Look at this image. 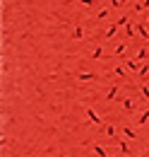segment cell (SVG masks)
Returning <instances> with one entry per match:
<instances>
[{"label":"cell","mask_w":149,"mask_h":157,"mask_svg":"<svg viewBox=\"0 0 149 157\" xmlns=\"http://www.w3.org/2000/svg\"><path fill=\"white\" fill-rule=\"evenodd\" d=\"M84 114H87V118H89V121H92L94 126H106V123H104V118L99 116V114H96V111H94L92 106H87V109H84Z\"/></svg>","instance_id":"cell-1"},{"label":"cell","mask_w":149,"mask_h":157,"mask_svg":"<svg viewBox=\"0 0 149 157\" xmlns=\"http://www.w3.org/2000/svg\"><path fill=\"white\" fill-rule=\"evenodd\" d=\"M120 106H123V111H125V114H135L137 101H135V99H130V97H125L123 101H120Z\"/></svg>","instance_id":"cell-2"},{"label":"cell","mask_w":149,"mask_h":157,"mask_svg":"<svg viewBox=\"0 0 149 157\" xmlns=\"http://www.w3.org/2000/svg\"><path fill=\"white\" fill-rule=\"evenodd\" d=\"M123 65H125L128 70H132V73H140V70H142V63H140V60H135V58H128Z\"/></svg>","instance_id":"cell-3"},{"label":"cell","mask_w":149,"mask_h":157,"mask_svg":"<svg viewBox=\"0 0 149 157\" xmlns=\"http://www.w3.org/2000/svg\"><path fill=\"white\" fill-rule=\"evenodd\" d=\"M92 152H94V157H108V150L104 145H99V143H92Z\"/></svg>","instance_id":"cell-4"},{"label":"cell","mask_w":149,"mask_h":157,"mask_svg":"<svg viewBox=\"0 0 149 157\" xmlns=\"http://www.w3.org/2000/svg\"><path fill=\"white\" fill-rule=\"evenodd\" d=\"M149 121V109H144V111H140L137 116H135V126H144Z\"/></svg>","instance_id":"cell-5"},{"label":"cell","mask_w":149,"mask_h":157,"mask_svg":"<svg viewBox=\"0 0 149 157\" xmlns=\"http://www.w3.org/2000/svg\"><path fill=\"white\" fill-rule=\"evenodd\" d=\"M123 138L125 140H137V131L132 126H123Z\"/></svg>","instance_id":"cell-6"},{"label":"cell","mask_w":149,"mask_h":157,"mask_svg":"<svg viewBox=\"0 0 149 157\" xmlns=\"http://www.w3.org/2000/svg\"><path fill=\"white\" fill-rule=\"evenodd\" d=\"M132 10H135L137 15H142V12H147V10H149V0H140V2H137V5L132 7Z\"/></svg>","instance_id":"cell-7"},{"label":"cell","mask_w":149,"mask_h":157,"mask_svg":"<svg viewBox=\"0 0 149 157\" xmlns=\"http://www.w3.org/2000/svg\"><path fill=\"white\" fill-rule=\"evenodd\" d=\"M89 58H92V60L104 58V46H94V48H92V53H89Z\"/></svg>","instance_id":"cell-8"},{"label":"cell","mask_w":149,"mask_h":157,"mask_svg":"<svg viewBox=\"0 0 149 157\" xmlns=\"http://www.w3.org/2000/svg\"><path fill=\"white\" fill-rule=\"evenodd\" d=\"M72 39H74V41L84 39V27H82V24H77V27L72 29Z\"/></svg>","instance_id":"cell-9"},{"label":"cell","mask_w":149,"mask_h":157,"mask_svg":"<svg viewBox=\"0 0 149 157\" xmlns=\"http://www.w3.org/2000/svg\"><path fill=\"white\" fill-rule=\"evenodd\" d=\"M137 34H140L144 41H149V29H147V24H144V22H142V24H137Z\"/></svg>","instance_id":"cell-10"},{"label":"cell","mask_w":149,"mask_h":157,"mask_svg":"<svg viewBox=\"0 0 149 157\" xmlns=\"http://www.w3.org/2000/svg\"><path fill=\"white\" fill-rule=\"evenodd\" d=\"M113 73H115L118 78H125V75H128V68H123V63H115V65H113Z\"/></svg>","instance_id":"cell-11"},{"label":"cell","mask_w":149,"mask_h":157,"mask_svg":"<svg viewBox=\"0 0 149 157\" xmlns=\"http://www.w3.org/2000/svg\"><path fill=\"white\" fill-rule=\"evenodd\" d=\"M118 147H120V152H123V155H130V152H132V147L128 145V140H125V138H123V140H118Z\"/></svg>","instance_id":"cell-12"},{"label":"cell","mask_w":149,"mask_h":157,"mask_svg":"<svg viewBox=\"0 0 149 157\" xmlns=\"http://www.w3.org/2000/svg\"><path fill=\"white\" fill-rule=\"evenodd\" d=\"M115 97H118V85H111L108 92H106V101H113Z\"/></svg>","instance_id":"cell-13"},{"label":"cell","mask_w":149,"mask_h":157,"mask_svg":"<svg viewBox=\"0 0 149 157\" xmlns=\"http://www.w3.org/2000/svg\"><path fill=\"white\" fill-rule=\"evenodd\" d=\"M118 29H120V27H118V24H111V27H108V29H106V39H113V36H115V34H118Z\"/></svg>","instance_id":"cell-14"},{"label":"cell","mask_w":149,"mask_h":157,"mask_svg":"<svg viewBox=\"0 0 149 157\" xmlns=\"http://www.w3.org/2000/svg\"><path fill=\"white\" fill-rule=\"evenodd\" d=\"M104 133H106L108 138H115V133H118V131H115V126H111V123H106V126H104Z\"/></svg>","instance_id":"cell-15"},{"label":"cell","mask_w":149,"mask_h":157,"mask_svg":"<svg viewBox=\"0 0 149 157\" xmlns=\"http://www.w3.org/2000/svg\"><path fill=\"white\" fill-rule=\"evenodd\" d=\"M77 80H79V82H89V80H94V75L89 70H87V73H77Z\"/></svg>","instance_id":"cell-16"},{"label":"cell","mask_w":149,"mask_h":157,"mask_svg":"<svg viewBox=\"0 0 149 157\" xmlns=\"http://www.w3.org/2000/svg\"><path fill=\"white\" fill-rule=\"evenodd\" d=\"M140 97L144 101H149V85H140Z\"/></svg>","instance_id":"cell-17"},{"label":"cell","mask_w":149,"mask_h":157,"mask_svg":"<svg viewBox=\"0 0 149 157\" xmlns=\"http://www.w3.org/2000/svg\"><path fill=\"white\" fill-rule=\"evenodd\" d=\"M147 53H149V48H140V51H137V56H135V60H140V63H144V58H147Z\"/></svg>","instance_id":"cell-18"},{"label":"cell","mask_w":149,"mask_h":157,"mask_svg":"<svg viewBox=\"0 0 149 157\" xmlns=\"http://www.w3.org/2000/svg\"><path fill=\"white\" fill-rule=\"evenodd\" d=\"M108 12H111L108 7H101V10L96 12V20H106V17H108Z\"/></svg>","instance_id":"cell-19"},{"label":"cell","mask_w":149,"mask_h":157,"mask_svg":"<svg viewBox=\"0 0 149 157\" xmlns=\"http://www.w3.org/2000/svg\"><path fill=\"white\" fill-rule=\"evenodd\" d=\"M125 51H128V46H125V41H123V44H118V46H115V51H113V53H115V56H123Z\"/></svg>","instance_id":"cell-20"},{"label":"cell","mask_w":149,"mask_h":157,"mask_svg":"<svg viewBox=\"0 0 149 157\" xmlns=\"http://www.w3.org/2000/svg\"><path fill=\"white\" fill-rule=\"evenodd\" d=\"M140 75H142V78H147V75H149V63H142V70H140Z\"/></svg>","instance_id":"cell-21"},{"label":"cell","mask_w":149,"mask_h":157,"mask_svg":"<svg viewBox=\"0 0 149 157\" xmlns=\"http://www.w3.org/2000/svg\"><path fill=\"white\" fill-rule=\"evenodd\" d=\"M111 7H113V10H118V7H123V0H111Z\"/></svg>","instance_id":"cell-22"},{"label":"cell","mask_w":149,"mask_h":157,"mask_svg":"<svg viewBox=\"0 0 149 157\" xmlns=\"http://www.w3.org/2000/svg\"><path fill=\"white\" fill-rule=\"evenodd\" d=\"M79 2H82V5H87V7H94V5H96V0H79Z\"/></svg>","instance_id":"cell-23"},{"label":"cell","mask_w":149,"mask_h":157,"mask_svg":"<svg viewBox=\"0 0 149 157\" xmlns=\"http://www.w3.org/2000/svg\"><path fill=\"white\" fill-rule=\"evenodd\" d=\"M128 2H130V0H123V7H128Z\"/></svg>","instance_id":"cell-24"},{"label":"cell","mask_w":149,"mask_h":157,"mask_svg":"<svg viewBox=\"0 0 149 157\" xmlns=\"http://www.w3.org/2000/svg\"><path fill=\"white\" fill-rule=\"evenodd\" d=\"M144 24H147V27H149V17H147V22H144Z\"/></svg>","instance_id":"cell-25"},{"label":"cell","mask_w":149,"mask_h":157,"mask_svg":"<svg viewBox=\"0 0 149 157\" xmlns=\"http://www.w3.org/2000/svg\"><path fill=\"white\" fill-rule=\"evenodd\" d=\"M147 48H149V44H147Z\"/></svg>","instance_id":"cell-26"}]
</instances>
